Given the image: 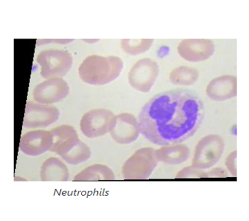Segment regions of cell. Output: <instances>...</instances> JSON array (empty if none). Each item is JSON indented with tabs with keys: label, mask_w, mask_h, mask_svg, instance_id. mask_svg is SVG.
Here are the masks:
<instances>
[{
	"label": "cell",
	"mask_w": 249,
	"mask_h": 221,
	"mask_svg": "<svg viewBox=\"0 0 249 221\" xmlns=\"http://www.w3.org/2000/svg\"><path fill=\"white\" fill-rule=\"evenodd\" d=\"M60 111L54 106L30 101L27 103L23 126L28 129H43L56 122Z\"/></svg>",
	"instance_id": "obj_7"
},
{
	"label": "cell",
	"mask_w": 249,
	"mask_h": 221,
	"mask_svg": "<svg viewBox=\"0 0 249 221\" xmlns=\"http://www.w3.org/2000/svg\"><path fill=\"white\" fill-rule=\"evenodd\" d=\"M204 105L197 94L177 89L156 94L143 106L139 116L141 134L159 146L186 141L199 128Z\"/></svg>",
	"instance_id": "obj_1"
},
{
	"label": "cell",
	"mask_w": 249,
	"mask_h": 221,
	"mask_svg": "<svg viewBox=\"0 0 249 221\" xmlns=\"http://www.w3.org/2000/svg\"><path fill=\"white\" fill-rule=\"evenodd\" d=\"M151 43V40H122L121 47L129 55H136L147 51Z\"/></svg>",
	"instance_id": "obj_18"
},
{
	"label": "cell",
	"mask_w": 249,
	"mask_h": 221,
	"mask_svg": "<svg viewBox=\"0 0 249 221\" xmlns=\"http://www.w3.org/2000/svg\"><path fill=\"white\" fill-rule=\"evenodd\" d=\"M139 120L129 113H123L116 116L114 127L110 132L111 137L120 145H129L139 138Z\"/></svg>",
	"instance_id": "obj_11"
},
{
	"label": "cell",
	"mask_w": 249,
	"mask_h": 221,
	"mask_svg": "<svg viewBox=\"0 0 249 221\" xmlns=\"http://www.w3.org/2000/svg\"><path fill=\"white\" fill-rule=\"evenodd\" d=\"M115 118V114L109 110H91L85 113L81 119V131L89 138L101 137L110 132L114 127Z\"/></svg>",
	"instance_id": "obj_6"
},
{
	"label": "cell",
	"mask_w": 249,
	"mask_h": 221,
	"mask_svg": "<svg viewBox=\"0 0 249 221\" xmlns=\"http://www.w3.org/2000/svg\"><path fill=\"white\" fill-rule=\"evenodd\" d=\"M159 163L156 150L150 147L138 150L127 161L122 168L124 180H146L152 174Z\"/></svg>",
	"instance_id": "obj_4"
},
{
	"label": "cell",
	"mask_w": 249,
	"mask_h": 221,
	"mask_svg": "<svg viewBox=\"0 0 249 221\" xmlns=\"http://www.w3.org/2000/svg\"><path fill=\"white\" fill-rule=\"evenodd\" d=\"M124 62L119 57L91 55L87 57L78 69L79 76L85 83L102 86L119 76Z\"/></svg>",
	"instance_id": "obj_2"
},
{
	"label": "cell",
	"mask_w": 249,
	"mask_h": 221,
	"mask_svg": "<svg viewBox=\"0 0 249 221\" xmlns=\"http://www.w3.org/2000/svg\"><path fill=\"white\" fill-rule=\"evenodd\" d=\"M70 94V87L62 77L48 79L34 89L33 96L35 102L43 104L60 102Z\"/></svg>",
	"instance_id": "obj_9"
},
{
	"label": "cell",
	"mask_w": 249,
	"mask_h": 221,
	"mask_svg": "<svg viewBox=\"0 0 249 221\" xmlns=\"http://www.w3.org/2000/svg\"><path fill=\"white\" fill-rule=\"evenodd\" d=\"M236 151H233L230 153L225 160V166L227 170L231 173L232 176L236 177Z\"/></svg>",
	"instance_id": "obj_20"
},
{
	"label": "cell",
	"mask_w": 249,
	"mask_h": 221,
	"mask_svg": "<svg viewBox=\"0 0 249 221\" xmlns=\"http://www.w3.org/2000/svg\"><path fill=\"white\" fill-rule=\"evenodd\" d=\"M158 72L156 62L149 58L142 59L136 62L129 72V83L136 91L149 92L157 79Z\"/></svg>",
	"instance_id": "obj_8"
},
{
	"label": "cell",
	"mask_w": 249,
	"mask_h": 221,
	"mask_svg": "<svg viewBox=\"0 0 249 221\" xmlns=\"http://www.w3.org/2000/svg\"><path fill=\"white\" fill-rule=\"evenodd\" d=\"M177 178H207V172L194 166L183 168L177 174Z\"/></svg>",
	"instance_id": "obj_19"
},
{
	"label": "cell",
	"mask_w": 249,
	"mask_h": 221,
	"mask_svg": "<svg viewBox=\"0 0 249 221\" xmlns=\"http://www.w3.org/2000/svg\"><path fill=\"white\" fill-rule=\"evenodd\" d=\"M37 63L40 67V75L45 80L65 76L73 65V57L70 52L58 49H48L38 54Z\"/></svg>",
	"instance_id": "obj_3"
},
{
	"label": "cell",
	"mask_w": 249,
	"mask_h": 221,
	"mask_svg": "<svg viewBox=\"0 0 249 221\" xmlns=\"http://www.w3.org/2000/svg\"><path fill=\"white\" fill-rule=\"evenodd\" d=\"M116 179L114 172L106 165H93L86 168L77 173L73 179L77 182L103 181V180H114Z\"/></svg>",
	"instance_id": "obj_16"
},
{
	"label": "cell",
	"mask_w": 249,
	"mask_h": 221,
	"mask_svg": "<svg viewBox=\"0 0 249 221\" xmlns=\"http://www.w3.org/2000/svg\"><path fill=\"white\" fill-rule=\"evenodd\" d=\"M53 138L51 131L36 129L23 134L19 143L21 152L29 156H38L50 151Z\"/></svg>",
	"instance_id": "obj_12"
},
{
	"label": "cell",
	"mask_w": 249,
	"mask_h": 221,
	"mask_svg": "<svg viewBox=\"0 0 249 221\" xmlns=\"http://www.w3.org/2000/svg\"><path fill=\"white\" fill-rule=\"evenodd\" d=\"M40 177L43 182H67L70 179V172L61 160L52 157L42 165Z\"/></svg>",
	"instance_id": "obj_14"
},
{
	"label": "cell",
	"mask_w": 249,
	"mask_h": 221,
	"mask_svg": "<svg viewBox=\"0 0 249 221\" xmlns=\"http://www.w3.org/2000/svg\"><path fill=\"white\" fill-rule=\"evenodd\" d=\"M208 97L216 101L231 99L236 95V78L225 75L217 77L210 82L206 90Z\"/></svg>",
	"instance_id": "obj_13"
},
{
	"label": "cell",
	"mask_w": 249,
	"mask_h": 221,
	"mask_svg": "<svg viewBox=\"0 0 249 221\" xmlns=\"http://www.w3.org/2000/svg\"><path fill=\"white\" fill-rule=\"evenodd\" d=\"M190 149L185 145L176 143L156 150L158 161L169 165H181L188 160Z\"/></svg>",
	"instance_id": "obj_15"
},
{
	"label": "cell",
	"mask_w": 249,
	"mask_h": 221,
	"mask_svg": "<svg viewBox=\"0 0 249 221\" xmlns=\"http://www.w3.org/2000/svg\"><path fill=\"white\" fill-rule=\"evenodd\" d=\"M228 174L223 168H216L207 172V178H227Z\"/></svg>",
	"instance_id": "obj_21"
},
{
	"label": "cell",
	"mask_w": 249,
	"mask_h": 221,
	"mask_svg": "<svg viewBox=\"0 0 249 221\" xmlns=\"http://www.w3.org/2000/svg\"><path fill=\"white\" fill-rule=\"evenodd\" d=\"M198 77L196 71L186 67L177 69L170 75L171 82L179 85H191L196 82Z\"/></svg>",
	"instance_id": "obj_17"
},
{
	"label": "cell",
	"mask_w": 249,
	"mask_h": 221,
	"mask_svg": "<svg viewBox=\"0 0 249 221\" xmlns=\"http://www.w3.org/2000/svg\"><path fill=\"white\" fill-rule=\"evenodd\" d=\"M52 152L56 153L64 161L71 165L85 163L91 156L90 148L81 141L77 134L67 138L52 150Z\"/></svg>",
	"instance_id": "obj_10"
},
{
	"label": "cell",
	"mask_w": 249,
	"mask_h": 221,
	"mask_svg": "<svg viewBox=\"0 0 249 221\" xmlns=\"http://www.w3.org/2000/svg\"><path fill=\"white\" fill-rule=\"evenodd\" d=\"M225 151V143L218 135L210 134L200 140L195 147L193 166L209 169L218 163Z\"/></svg>",
	"instance_id": "obj_5"
}]
</instances>
